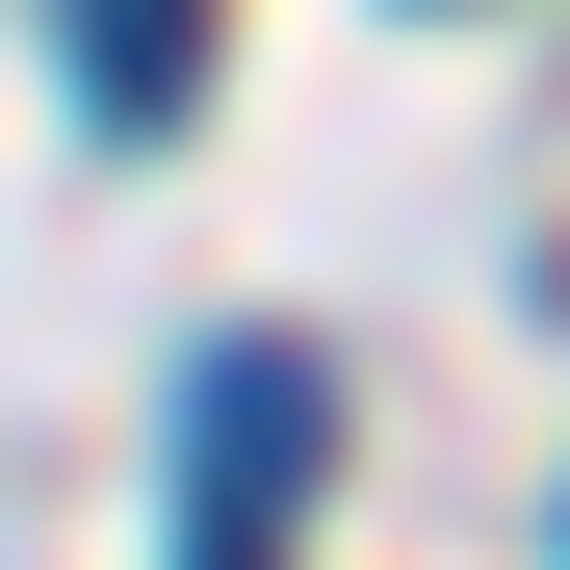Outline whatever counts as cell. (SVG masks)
Returning <instances> with one entry per match:
<instances>
[{
    "mask_svg": "<svg viewBox=\"0 0 570 570\" xmlns=\"http://www.w3.org/2000/svg\"><path fill=\"white\" fill-rule=\"evenodd\" d=\"M52 52H78L105 130H181V0H52Z\"/></svg>",
    "mask_w": 570,
    "mask_h": 570,
    "instance_id": "7a4b0ae2",
    "label": "cell"
},
{
    "mask_svg": "<svg viewBox=\"0 0 570 570\" xmlns=\"http://www.w3.org/2000/svg\"><path fill=\"white\" fill-rule=\"evenodd\" d=\"M312 441H337L312 337H208V363H181V544H259L285 493H312Z\"/></svg>",
    "mask_w": 570,
    "mask_h": 570,
    "instance_id": "6da1fadb",
    "label": "cell"
}]
</instances>
